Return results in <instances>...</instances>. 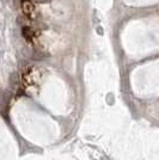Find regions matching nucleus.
Wrapping results in <instances>:
<instances>
[{
    "mask_svg": "<svg viewBox=\"0 0 159 160\" xmlns=\"http://www.w3.org/2000/svg\"><path fill=\"white\" fill-rule=\"evenodd\" d=\"M22 10L27 16H31L33 12V5L30 0H22Z\"/></svg>",
    "mask_w": 159,
    "mask_h": 160,
    "instance_id": "1",
    "label": "nucleus"
},
{
    "mask_svg": "<svg viewBox=\"0 0 159 160\" xmlns=\"http://www.w3.org/2000/svg\"><path fill=\"white\" fill-rule=\"evenodd\" d=\"M23 36H24L27 40L33 38V31H31V29H29V28H23Z\"/></svg>",
    "mask_w": 159,
    "mask_h": 160,
    "instance_id": "2",
    "label": "nucleus"
}]
</instances>
